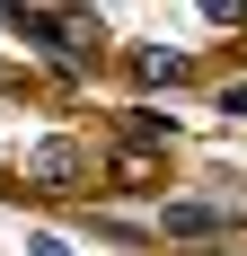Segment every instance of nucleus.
<instances>
[{
  "label": "nucleus",
  "instance_id": "nucleus-1",
  "mask_svg": "<svg viewBox=\"0 0 247 256\" xmlns=\"http://www.w3.org/2000/svg\"><path fill=\"white\" fill-rule=\"evenodd\" d=\"M159 230H168V238H221L230 212L221 204H159Z\"/></svg>",
  "mask_w": 247,
  "mask_h": 256
},
{
  "label": "nucleus",
  "instance_id": "nucleus-2",
  "mask_svg": "<svg viewBox=\"0 0 247 256\" xmlns=\"http://www.w3.org/2000/svg\"><path fill=\"white\" fill-rule=\"evenodd\" d=\"M186 71H194V62H186L176 44H142V53H132V80H142V88H176Z\"/></svg>",
  "mask_w": 247,
  "mask_h": 256
},
{
  "label": "nucleus",
  "instance_id": "nucleus-3",
  "mask_svg": "<svg viewBox=\"0 0 247 256\" xmlns=\"http://www.w3.org/2000/svg\"><path fill=\"white\" fill-rule=\"evenodd\" d=\"M26 256H71V238H53V230H36V238H26Z\"/></svg>",
  "mask_w": 247,
  "mask_h": 256
}]
</instances>
